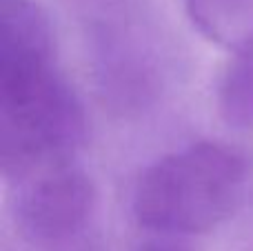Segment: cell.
<instances>
[{
	"instance_id": "6da1fadb",
	"label": "cell",
	"mask_w": 253,
	"mask_h": 251,
	"mask_svg": "<svg viewBox=\"0 0 253 251\" xmlns=\"http://www.w3.org/2000/svg\"><path fill=\"white\" fill-rule=\"evenodd\" d=\"M56 53L38 0H0V173L9 185L74 163L87 140L83 102Z\"/></svg>"
},
{
	"instance_id": "7a4b0ae2",
	"label": "cell",
	"mask_w": 253,
	"mask_h": 251,
	"mask_svg": "<svg viewBox=\"0 0 253 251\" xmlns=\"http://www.w3.org/2000/svg\"><path fill=\"white\" fill-rule=\"evenodd\" d=\"M245 187L242 154L222 142H191L140 173L133 189V216L151 234L200 236L233 216Z\"/></svg>"
},
{
	"instance_id": "3957f363",
	"label": "cell",
	"mask_w": 253,
	"mask_h": 251,
	"mask_svg": "<svg viewBox=\"0 0 253 251\" xmlns=\"http://www.w3.org/2000/svg\"><path fill=\"white\" fill-rule=\"evenodd\" d=\"M11 211L16 229L36 247H65L87 231L98 209V191L74 163L16 182Z\"/></svg>"
},
{
	"instance_id": "277c9868",
	"label": "cell",
	"mask_w": 253,
	"mask_h": 251,
	"mask_svg": "<svg viewBox=\"0 0 253 251\" xmlns=\"http://www.w3.org/2000/svg\"><path fill=\"white\" fill-rule=\"evenodd\" d=\"M198 34L229 51L253 42V0H184Z\"/></svg>"
},
{
	"instance_id": "5b68a950",
	"label": "cell",
	"mask_w": 253,
	"mask_h": 251,
	"mask_svg": "<svg viewBox=\"0 0 253 251\" xmlns=\"http://www.w3.org/2000/svg\"><path fill=\"white\" fill-rule=\"evenodd\" d=\"M215 107L231 129H253V42L231 51L218 80Z\"/></svg>"
},
{
	"instance_id": "8992f818",
	"label": "cell",
	"mask_w": 253,
	"mask_h": 251,
	"mask_svg": "<svg viewBox=\"0 0 253 251\" xmlns=\"http://www.w3.org/2000/svg\"><path fill=\"white\" fill-rule=\"evenodd\" d=\"M67 2L83 9L87 13V20L91 18V36L96 51L131 44L125 42V36L129 34H123V25L116 18H123V13L126 16L133 7V0H67Z\"/></svg>"
},
{
	"instance_id": "52a82bcc",
	"label": "cell",
	"mask_w": 253,
	"mask_h": 251,
	"mask_svg": "<svg viewBox=\"0 0 253 251\" xmlns=\"http://www.w3.org/2000/svg\"><path fill=\"white\" fill-rule=\"evenodd\" d=\"M135 251H198V249L189 238L153 234V238L144 240V243L140 245Z\"/></svg>"
}]
</instances>
